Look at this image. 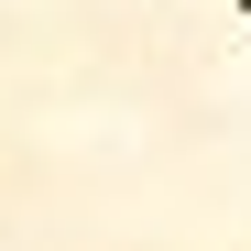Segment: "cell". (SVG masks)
Returning a JSON list of instances; mask_svg holds the SVG:
<instances>
[{
	"label": "cell",
	"mask_w": 251,
	"mask_h": 251,
	"mask_svg": "<svg viewBox=\"0 0 251 251\" xmlns=\"http://www.w3.org/2000/svg\"><path fill=\"white\" fill-rule=\"evenodd\" d=\"M240 11H251V0H240Z\"/></svg>",
	"instance_id": "6da1fadb"
}]
</instances>
